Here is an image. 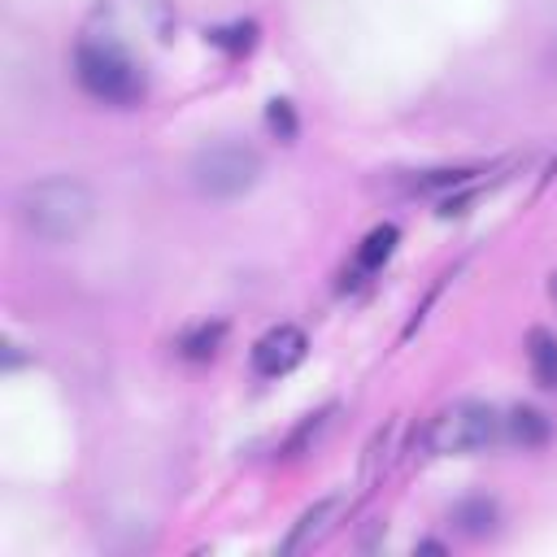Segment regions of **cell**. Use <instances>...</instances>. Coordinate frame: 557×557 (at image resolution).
<instances>
[{
    "label": "cell",
    "mask_w": 557,
    "mask_h": 557,
    "mask_svg": "<svg viewBox=\"0 0 557 557\" xmlns=\"http://www.w3.org/2000/svg\"><path fill=\"white\" fill-rule=\"evenodd\" d=\"M331 413H335V409H322V413H309V418H305V422H300V426H296V431L287 435V444H283V457H296V453H305V448H309V444H313V440H318V435L326 431V422H331Z\"/></svg>",
    "instance_id": "7c38bea8"
},
{
    "label": "cell",
    "mask_w": 557,
    "mask_h": 557,
    "mask_svg": "<svg viewBox=\"0 0 557 557\" xmlns=\"http://www.w3.org/2000/svg\"><path fill=\"white\" fill-rule=\"evenodd\" d=\"M213 44H222V48H231V52H248V44H252V22H235V26H226V30H213L209 35Z\"/></svg>",
    "instance_id": "5bb4252c"
},
{
    "label": "cell",
    "mask_w": 557,
    "mask_h": 557,
    "mask_svg": "<svg viewBox=\"0 0 557 557\" xmlns=\"http://www.w3.org/2000/svg\"><path fill=\"white\" fill-rule=\"evenodd\" d=\"M505 435H509L513 444H522V448H540V444H548L553 426H548V418H544L540 409L518 405V409H509V418H505Z\"/></svg>",
    "instance_id": "ba28073f"
},
{
    "label": "cell",
    "mask_w": 557,
    "mask_h": 557,
    "mask_svg": "<svg viewBox=\"0 0 557 557\" xmlns=\"http://www.w3.org/2000/svg\"><path fill=\"white\" fill-rule=\"evenodd\" d=\"M500 431V418L492 405H479V400H457L448 409H440L426 426V448L435 457H461V453H479L496 440Z\"/></svg>",
    "instance_id": "277c9868"
},
{
    "label": "cell",
    "mask_w": 557,
    "mask_h": 557,
    "mask_svg": "<svg viewBox=\"0 0 557 557\" xmlns=\"http://www.w3.org/2000/svg\"><path fill=\"white\" fill-rule=\"evenodd\" d=\"M13 213H17L22 231L35 235L39 244H70L91 226L96 196L83 178L52 174V178H35V183L17 187Z\"/></svg>",
    "instance_id": "6da1fadb"
},
{
    "label": "cell",
    "mask_w": 557,
    "mask_h": 557,
    "mask_svg": "<svg viewBox=\"0 0 557 557\" xmlns=\"http://www.w3.org/2000/svg\"><path fill=\"white\" fill-rule=\"evenodd\" d=\"M527 361L540 387H557V335L548 331H531L527 335Z\"/></svg>",
    "instance_id": "9c48e42d"
},
{
    "label": "cell",
    "mask_w": 557,
    "mask_h": 557,
    "mask_svg": "<svg viewBox=\"0 0 557 557\" xmlns=\"http://www.w3.org/2000/svg\"><path fill=\"white\" fill-rule=\"evenodd\" d=\"M553 52H557V30H553Z\"/></svg>",
    "instance_id": "2e32d148"
},
{
    "label": "cell",
    "mask_w": 557,
    "mask_h": 557,
    "mask_svg": "<svg viewBox=\"0 0 557 557\" xmlns=\"http://www.w3.org/2000/svg\"><path fill=\"white\" fill-rule=\"evenodd\" d=\"M305 348H309L305 344V331L292 326V322H278V326H270L252 344V370L261 379H278V374H287V370H296L305 361Z\"/></svg>",
    "instance_id": "5b68a950"
},
{
    "label": "cell",
    "mask_w": 557,
    "mask_h": 557,
    "mask_svg": "<svg viewBox=\"0 0 557 557\" xmlns=\"http://www.w3.org/2000/svg\"><path fill=\"white\" fill-rule=\"evenodd\" d=\"M74 78L100 104H135L144 96V70L135 65L131 48H122V44H113L104 35H83L78 39Z\"/></svg>",
    "instance_id": "7a4b0ae2"
},
{
    "label": "cell",
    "mask_w": 557,
    "mask_h": 557,
    "mask_svg": "<svg viewBox=\"0 0 557 557\" xmlns=\"http://www.w3.org/2000/svg\"><path fill=\"white\" fill-rule=\"evenodd\" d=\"M396 239H400V231L387 222V226H374L370 235H366V244H361V252H357V265L361 270H374V265H383L387 257H392V248H396Z\"/></svg>",
    "instance_id": "30bf717a"
},
{
    "label": "cell",
    "mask_w": 557,
    "mask_h": 557,
    "mask_svg": "<svg viewBox=\"0 0 557 557\" xmlns=\"http://www.w3.org/2000/svg\"><path fill=\"white\" fill-rule=\"evenodd\" d=\"M548 296H553V305H557V274L548 278Z\"/></svg>",
    "instance_id": "9a60e30c"
},
{
    "label": "cell",
    "mask_w": 557,
    "mask_h": 557,
    "mask_svg": "<svg viewBox=\"0 0 557 557\" xmlns=\"http://www.w3.org/2000/svg\"><path fill=\"white\" fill-rule=\"evenodd\" d=\"M339 513H344V496H339V492H331V496L313 500V505L292 522V531H287V540H283L278 548L292 557V553H305V548L322 544V540L331 535V527L339 522Z\"/></svg>",
    "instance_id": "8992f818"
},
{
    "label": "cell",
    "mask_w": 557,
    "mask_h": 557,
    "mask_svg": "<svg viewBox=\"0 0 557 557\" xmlns=\"http://www.w3.org/2000/svg\"><path fill=\"white\" fill-rule=\"evenodd\" d=\"M448 518H453V527H457L461 535L479 540V535H487V531L496 527V500H492V496H461Z\"/></svg>",
    "instance_id": "52a82bcc"
},
{
    "label": "cell",
    "mask_w": 557,
    "mask_h": 557,
    "mask_svg": "<svg viewBox=\"0 0 557 557\" xmlns=\"http://www.w3.org/2000/svg\"><path fill=\"white\" fill-rule=\"evenodd\" d=\"M265 126H270L278 139H292V135H296V113H292V104H287V100H270Z\"/></svg>",
    "instance_id": "4fadbf2b"
},
{
    "label": "cell",
    "mask_w": 557,
    "mask_h": 557,
    "mask_svg": "<svg viewBox=\"0 0 557 557\" xmlns=\"http://www.w3.org/2000/svg\"><path fill=\"white\" fill-rule=\"evenodd\" d=\"M222 322H213V326H196V331H187L183 339H178V348H183V357H196V361H205V357H213L218 352V344H222Z\"/></svg>",
    "instance_id": "8fae6325"
},
{
    "label": "cell",
    "mask_w": 557,
    "mask_h": 557,
    "mask_svg": "<svg viewBox=\"0 0 557 557\" xmlns=\"http://www.w3.org/2000/svg\"><path fill=\"white\" fill-rule=\"evenodd\" d=\"M257 178H261V152L248 144L222 139V144H205L191 157V183L209 200H235V196L252 191Z\"/></svg>",
    "instance_id": "3957f363"
}]
</instances>
